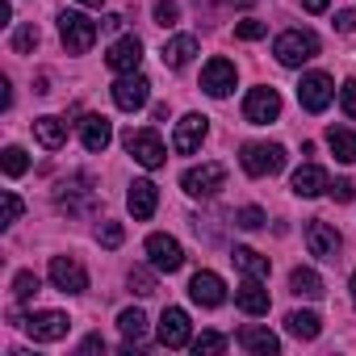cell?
Wrapping results in <instances>:
<instances>
[{
  "label": "cell",
  "mask_w": 356,
  "mask_h": 356,
  "mask_svg": "<svg viewBox=\"0 0 356 356\" xmlns=\"http://www.w3.org/2000/svg\"><path fill=\"white\" fill-rule=\"evenodd\" d=\"M273 55H277L281 67H302V63H310L318 55V34H310V30H285V34H277Z\"/></svg>",
  "instance_id": "6da1fadb"
},
{
  "label": "cell",
  "mask_w": 356,
  "mask_h": 356,
  "mask_svg": "<svg viewBox=\"0 0 356 356\" xmlns=\"http://www.w3.org/2000/svg\"><path fill=\"white\" fill-rule=\"evenodd\" d=\"M59 38L67 47V55H88L92 42H97V22H88L84 13L76 9H63L59 13Z\"/></svg>",
  "instance_id": "7a4b0ae2"
},
{
  "label": "cell",
  "mask_w": 356,
  "mask_h": 356,
  "mask_svg": "<svg viewBox=\"0 0 356 356\" xmlns=\"http://www.w3.org/2000/svg\"><path fill=\"white\" fill-rule=\"evenodd\" d=\"M239 163L248 176H277L285 168V147L281 143H248Z\"/></svg>",
  "instance_id": "3957f363"
},
{
  "label": "cell",
  "mask_w": 356,
  "mask_h": 356,
  "mask_svg": "<svg viewBox=\"0 0 356 356\" xmlns=\"http://www.w3.org/2000/svg\"><path fill=\"white\" fill-rule=\"evenodd\" d=\"M227 185V163H197L181 176V189L189 197H214Z\"/></svg>",
  "instance_id": "277c9868"
},
{
  "label": "cell",
  "mask_w": 356,
  "mask_h": 356,
  "mask_svg": "<svg viewBox=\"0 0 356 356\" xmlns=\"http://www.w3.org/2000/svg\"><path fill=\"white\" fill-rule=\"evenodd\" d=\"M126 151L134 155V163H143L151 172L163 168V159H168V147L155 130H126Z\"/></svg>",
  "instance_id": "5b68a950"
},
{
  "label": "cell",
  "mask_w": 356,
  "mask_h": 356,
  "mask_svg": "<svg viewBox=\"0 0 356 356\" xmlns=\"http://www.w3.org/2000/svg\"><path fill=\"white\" fill-rule=\"evenodd\" d=\"M331 97H335V80H331L327 72H306V76H302L298 101H302L306 113H323V109L331 105Z\"/></svg>",
  "instance_id": "8992f818"
},
{
  "label": "cell",
  "mask_w": 356,
  "mask_h": 356,
  "mask_svg": "<svg viewBox=\"0 0 356 356\" xmlns=\"http://www.w3.org/2000/svg\"><path fill=\"white\" fill-rule=\"evenodd\" d=\"M243 118H248L252 126H268V122H277V118H281V92L268 88V84L252 88V92L243 97Z\"/></svg>",
  "instance_id": "52a82bcc"
},
{
  "label": "cell",
  "mask_w": 356,
  "mask_h": 356,
  "mask_svg": "<svg viewBox=\"0 0 356 356\" xmlns=\"http://www.w3.org/2000/svg\"><path fill=\"white\" fill-rule=\"evenodd\" d=\"M47 277H51V285L63 289V293H84V289H88V273H84V264H80L76 256H55L51 268H47Z\"/></svg>",
  "instance_id": "ba28073f"
},
{
  "label": "cell",
  "mask_w": 356,
  "mask_h": 356,
  "mask_svg": "<svg viewBox=\"0 0 356 356\" xmlns=\"http://www.w3.org/2000/svg\"><path fill=\"white\" fill-rule=\"evenodd\" d=\"M26 331H30V339H38V343H55V339H63V335L72 331V318H67L63 310H34V314L26 318Z\"/></svg>",
  "instance_id": "9c48e42d"
},
{
  "label": "cell",
  "mask_w": 356,
  "mask_h": 356,
  "mask_svg": "<svg viewBox=\"0 0 356 356\" xmlns=\"http://www.w3.org/2000/svg\"><path fill=\"white\" fill-rule=\"evenodd\" d=\"M206 134H210V118H202V113H185L181 122H176L172 151H176V155H193V151L206 143Z\"/></svg>",
  "instance_id": "30bf717a"
},
{
  "label": "cell",
  "mask_w": 356,
  "mask_h": 356,
  "mask_svg": "<svg viewBox=\"0 0 356 356\" xmlns=\"http://www.w3.org/2000/svg\"><path fill=\"white\" fill-rule=\"evenodd\" d=\"M147 97H151V80H147L143 72H126V76L113 84V105H118V109H126V113L143 109V105H147Z\"/></svg>",
  "instance_id": "8fae6325"
},
{
  "label": "cell",
  "mask_w": 356,
  "mask_h": 356,
  "mask_svg": "<svg viewBox=\"0 0 356 356\" xmlns=\"http://www.w3.org/2000/svg\"><path fill=\"white\" fill-rule=\"evenodd\" d=\"M159 343L163 348H189L193 343V327H189V314L181 306H168L159 314Z\"/></svg>",
  "instance_id": "7c38bea8"
},
{
  "label": "cell",
  "mask_w": 356,
  "mask_h": 356,
  "mask_svg": "<svg viewBox=\"0 0 356 356\" xmlns=\"http://www.w3.org/2000/svg\"><path fill=\"white\" fill-rule=\"evenodd\" d=\"M147 260H151L155 273H176L185 264V248L176 243L172 235H151L147 239Z\"/></svg>",
  "instance_id": "4fadbf2b"
},
{
  "label": "cell",
  "mask_w": 356,
  "mask_h": 356,
  "mask_svg": "<svg viewBox=\"0 0 356 356\" xmlns=\"http://www.w3.org/2000/svg\"><path fill=\"white\" fill-rule=\"evenodd\" d=\"M306 248H310V256H318V260H335L339 248H343V239H339V231H335L331 222L310 218V222H306Z\"/></svg>",
  "instance_id": "5bb4252c"
},
{
  "label": "cell",
  "mask_w": 356,
  "mask_h": 356,
  "mask_svg": "<svg viewBox=\"0 0 356 356\" xmlns=\"http://www.w3.org/2000/svg\"><path fill=\"white\" fill-rule=\"evenodd\" d=\"M189 298H193L197 306L214 310V306H222V302H227V285H222V277H218V273L202 268V273H193V281H189Z\"/></svg>",
  "instance_id": "9a60e30c"
},
{
  "label": "cell",
  "mask_w": 356,
  "mask_h": 356,
  "mask_svg": "<svg viewBox=\"0 0 356 356\" xmlns=\"http://www.w3.org/2000/svg\"><path fill=\"white\" fill-rule=\"evenodd\" d=\"M202 88L210 97H231L235 92V63L231 59H210L202 67Z\"/></svg>",
  "instance_id": "2e32d148"
},
{
  "label": "cell",
  "mask_w": 356,
  "mask_h": 356,
  "mask_svg": "<svg viewBox=\"0 0 356 356\" xmlns=\"http://www.w3.org/2000/svg\"><path fill=\"white\" fill-rule=\"evenodd\" d=\"M105 63L118 72V76H126V72H138V63H143V42L134 38V34H126V38H118L113 47H109V55H105Z\"/></svg>",
  "instance_id": "e0dca14e"
},
{
  "label": "cell",
  "mask_w": 356,
  "mask_h": 356,
  "mask_svg": "<svg viewBox=\"0 0 356 356\" xmlns=\"http://www.w3.org/2000/svg\"><path fill=\"white\" fill-rule=\"evenodd\" d=\"M235 306H239L243 314H252V318L268 314V289H264V277H248V281L235 289Z\"/></svg>",
  "instance_id": "ac0fdd59"
},
{
  "label": "cell",
  "mask_w": 356,
  "mask_h": 356,
  "mask_svg": "<svg viewBox=\"0 0 356 356\" xmlns=\"http://www.w3.org/2000/svg\"><path fill=\"white\" fill-rule=\"evenodd\" d=\"M193 55H197V38H193V34H176V38H168V42H163V51H159L163 67H172V72L189 67V63H193Z\"/></svg>",
  "instance_id": "d6986e66"
},
{
  "label": "cell",
  "mask_w": 356,
  "mask_h": 356,
  "mask_svg": "<svg viewBox=\"0 0 356 356\" xmlns=\"http://www.w3.org/2000/svg\"><path fill=\"white\" fill-rule=\"evenodd\" d=\"M80 143H84V151H105L109 143H113V126H109V118H101V113H88L84 122H80Z\"/></svg>",
  "instance_id": "ffe728a7"
},
{
  "label": "cell",
  "mask_w": 356,
  "mask_h": 356,
  "mask_svg": "<svg viewBox=\"0 0 356 356\" xmlns=\"http://www.w3.org/2000/svg\"><path fill=\"white\" fill-rule=\"evenodd\" d=\"M126 206H130V214H134L138 222H147V218L155 214V206H159V189H155L151 181H134L130 193H126Z\"/></svg>",
  "instance_id": "44dd1931"
},
{
  "label": "cell",
  "mask_w": 356,
  "mask_h": 356,
  "mask_svg": "<svg viewBox=\"0 0 356 356\" xmlns=\"http://www.w3.org/2000/svg\"><path fill=\"white\" fill-rule=\"evenodd\" d=\"M239 348H243V352H256V356H277V352H281V339H277L268 327L248 323V327L239 331Z\"/></svg>",
  "instance_id": "7402d4cb"
},
{
  "label": "cell",
  "mask_w": 356,
  "mask_h": 356,
  "mask_svg": "<svg viewBox=\"0 0 356 356\" xmlns=\"http://www.w3.org/2000/svg\"><path fill=\"white\" fill-rule=\"evenodd\" d=\"M289 185H293L298 197H318V193H327L331 181H327V172H323L318 163H302V168L293 172V181H289Z\"/></svg>",
  "instance_id": "603a6c76"
},
{
  "label": "cell",
  "mask_w": 356,
  "mask_h": 356,
  "mask_svg": "<svg viewBox=\"0 0 356 356\" xmlns=\"http://www.w3.org/2000/svg\"><path fill=\"white\" fill-rule=\"evenodd\" d=\"M34 138H38L47 151H59V147L67 143V122H59V118H51V113H47V118H38V122H34Z\"/></svg>",
  "instance_id": "cb8c5ba5"
},
{
  "label": "cell",
  "mask_w": 356,
  "mask_h": 356,
  "mask_svg": "<svg viewBox=\"0 0 356 356\" xmlns=\"http://www.w3.org/2000/svg\"><path fill=\"white\" fill-rule=\"evenodd\" d=\"M285 331L298 335V339H318L323 318H318L314 310H289V314H285Z\"/></svg>",
  "instance_id": "d4e9b609"
},
{
  "label": "cell",
  "mask_w": 356,
  "mask_h": 356,
  "mask_svg": "<svg viewBox=\"0 0 356 356\" xmlns=\"http://www.w3.org/2000/svg\"><path fill=\"white\" fill-rule=\"evenodd\" d=\"M118 327H122V335H126V343H147V314L138 310V306H130V310H122L118 314Z\"/></svg>",
  "instance_id": "484cf974"
},
{
  "label": "cell",
  "mask_w": 356,
  "mask_h": 356,
  "mask_svg": "<svg viewBox=\"0 0 356 356\" xmlns=\"http://www.w3.org/2000/svg\"><path fill=\"white\" fill-rule=\"evenodd\" d=\"M327 147H331V155H335L339 163H356V134H352V130L331 126V130H327Z\"/></svg>",
  "instance_id": "4316f807"
},
{
  "label": "cell",
  "mask_w": 356,
  "mask_h": 356,
  "mask_svg": "<svg viewBox=\"0 0 356 356\" xmlns=\"http://www.w3.org/2000/svg\"><path fill=\"white\" fill-rule=\"evenodd\" d=\"M231 260H235V268L243 273V277H268V256H260V252H252V248H235L231 252Z\"/></svg>",
  "instance_id": "83f0119b"
},
{
  "label": "cell",
  "mask_w": 356,
  "mask_h": 356,
  "mask_svg": "<svg viewBox=\"0 0 356 356\" xmlns=\"http://www.w3.org/2000/svg\"><path fill=\"white\" fill-rule=\"evenodd\" d=\"M289 289H293L298 298H323V277H318L314 268H293V273H289Z\"/></svg>",
  "instance_id": "f1b7e54d"
},
{
  "label": "cell",
  "mask_w": 356,
  "mask_h": 356,
  "mask_svg": "<svg viewBox=\"0 0 356 356\" xmlns=\"http://www.w3.org/2000/svg\"><path fill=\"white\" fill-rule=\"evenodd\" d=\"M193 352H197V356H218V352H227V335H218V331H202V335L193 339Z\"/></svg>",
  "instance_id": "f546056e"
},
{
  "label": "cell",
  "mask_w": 356,
  "mask_h": 356,
  "mask_svg": "<svg viewBox=\"0 0 356 356\" xmlns=\"http://www.w3.org/2000/svg\"><path fill=\"white\" fill-rule=\"evenodd\" d=\"M151 17H155V26L172 30L176 22H181V5H176V0H155V9H151Z\"/></svg>",
  "instance_id": "4dcf8cb0"
},
{
  "label": "cell",
  "mask_w": 356,
  "mask_h": 356,
  "mask_svg": "<svg viewBox=\"0 0 356 356\" xmlns=\"http://www.w3.org/2000/svg\"><path fill=\"white\" fill-rule=\"evenodd\" d=\"M0 163H5V176H22L30 168V155L22 147H5V155H0Z\"/></svg>",
  "instance_id": "1f68e13d"
},
{
  "label": "cell",
  "mask_w": 356,
  "mask_h": 356,
  "mask_svg": "<svg viewBox=\"0 0 356 356\" xmlns=\"http://www.w3.org/2000/svg\"><path fill=\"white\" fill-rule=\"evenodd\" d=\"M38 47V26H17L13 30V55H30Z\"/></svg>",
  "instance_id": "d6a6232c"
},
{
  "label": "cell",
  "mask_w": 356,
  "mask_h": 356,
  "mask_svg": "<svg viewBox=\"0 0 356 356\" xmlns=\"http://www.w3.org/2000/svg\"><path fill=\"white\" fill-rule=\"evenodd\" d=\"M126 281H130V289H134L138 298L155 293V273H151V268H130V277H126Z\"/></svg>",
  "instance_id": "836d02e7"
},
{
  "label": "cell",
  "mask_w": 356,
  "mask_h": 356,
  "mask_svg": "<svg viewBox=\"0 0 356 356\" xmlns=\"http://www.w3.org/2000/svg\"><path fill=\"white\" fill-rule=\"evenodd\" d=\"M34 293H38V273H17L13 277V298L17 302H30Z\"/></svg>",
  "instance_id": "e575fe53"
},
{
  "label": "cell",
  "mask_w": 356,
  "mask_h": 356,
  "mask_svg": "<svg viewBox=\"0 0 356 356\" xmlns=\"http://www.w3.org/2000/svg\"><path fill=\"white\" fill-rule=\"evenodd\" d=\"M268 218H264V210L260 206H243L239 214H235V227H243V231H260Z\"/></svg>",
  "instance_id": "d590c367"
},
{
  "label": "cell",
  "mask_w": 356,
  "mask_h": 356,
  "mask_svg": "<svg viewBox=\"0 0 356 356\" xmlns=\"http://www.w3.org/2000/svg\"><path fill=\"white\" fill-rule=\"evenodd\" d=\"M97 239H101V248H122L126 231H122V222H101L97 227Z\"/></svg>",
  "instance_id": "8d00e7d4"
},
{
  "label": "cell",
  "mask_w": 356,
  "mask_h": 356,
  "mask_svg": "<svg viewBox=\"0 0 356 356\" xmlns=\"http://www.w3.org/2000/svg\"><path fill=\"white\" fill-rule=\"evenodd\" d=\"M0 202H5V222H0V227H13V222L22 218V210H26V206H22V197H17L13 189H5V197H0Z\"/></svg>",
  "instance_id": "74e56055"
},
{
  "label": "cell",
  "mask_w": 356,
  "mask_h": 356,
  "mask_svg": "<svg viewBox=\"0 0 356 356\" xmlns=\"http://www.w3.org/2000/svg\"><path fill=\"white\" fill-rule=\"evenodd\" d=\"M339 109L356 122V80H343L339 84Z\"/></svg>",
  "instance_id": "f35d334b"
},
{
  "label": "cell",
  "mask_w": 356,
  "mask_h": 356,
  "mask_svg": "<svg viewBox=\"0 0 356 356\" xmlns=\"http://www.w3.org/2000/svg\"><path fill=\"white\" fill-rule=\"evenodd\" d=\"M235 34H239L243 42H256V38H264V22H239Z\"/></svg>",
  "instance_id": "ab89813d"
},
{
  "label": "cell",
  "mask_w": 356,
  "mask_h": 356,
  "mask_svg": "<svg viewBox=\"0 0 356 356\" xmlns=\"http://www.w3.org/2000/svg\"><path fill=\"white\" fill-rule=\"evenodd\" d=\"M327 193H331L335 202H352V197H356V185H352V181H335V185H327Z\"/></svg>",
  "instance_id": "60d3db41"
},
{
  "label": "cell",
  "mask_w": 356,
  "mask_h": 356,
  "mask_svg": "<svg viewBox=\"0 0 356 356\" xmlns=\"http://www.w3.org/2000/svg\"><path fill=\"white\" fill-rule=\"evenodd\" d=\"M335 30L352 34V30H356V9H339V13H335Z\"/></svg>",
  "instance_id": "b9f144b4"
},
{
  "label": "cell",
  "mask_w": 356,
  "mask_h": 356,
  "mask_svg": "<svg viewBox=\"0 0 356 356\" xmlns=\"http://www.w3.org/2000/svg\"><path fill=\"white\" fill-rule=\"evenodd\" d=\"M80 352H105V339H101V335H88V339L80 343Z\"/></svg>",
  "instance_id": "7bdbcfd3"
},
{
  "label": "cell",
  "mask_w": 356,
  "mask_h": 356,
  "mask_svg": "<svg viewBox=\"0 0 356 356\" xmlns=\"http://www.w3.org/2000/svg\"><path fill=\"white\" fill-rule=\"evenodd\" d=\"M327 5H331V0H302L306 13H327Z\"/></svg>",
  "instance_id": "ee69618b"
},
{
  "label": "cell",
  "mask_w": 356,
  "mask_h": 356,
  "mask_svg": "<svg viewBox=\"0 0 356 356\" xmlns=\"http://www.w3.org/2000/svg\"><path fill=\"white\" fill-rule=\"evenodd\" d=\"M122 22H126V17H118V13H109V17H101V30H109V34H113V30H122Z\"/></svg>",
  "instance_id": "f6af8a7d"
},
{
  "label": "cell",
  "mask_w": 356,
  "mask_h": 356,
  "mask_svg": "<svg viewBox=\"0 0 356 356\" xmlns=\"http://www.w3.org/2000/svg\"><path fill=\"white\" fill-rule=\"evenodd\" d=\"M222 5H231V9H252L256 0H222Z\"/></svg>",
  "instance_id": "bcb514c9"
},
{
  "label": "cell",
  "mask_w": 356,
  "mask_h": 356,
  "mask_svg": "<svg viewBox=\"0 0 356 356\" xmlns=\"http://www.w3.org/2000/svg\"><path fill=\"white\" fill-rule=\"evenodd\" d=\"M76 5H88V9H101V5H105V0H76Z\"/></svg>",
  "instance_id": "7dc6e473"
},
{
  "label": "cell",
  "mask_w": 356,
  "mask_h": 356,
  "mask_svg": "<svg viewBox=\"0 0 356 356\" xmlns=\"http://www.w3.org/2000/svg\"><path fill=\"white\" fill-rule=\"evenodd\" d=\"M348 289H352V302H356V273H352V281H348Z\"/></svg>",
  "instance_id": "c3c4849f"
}]
</instances>
